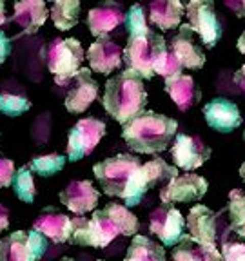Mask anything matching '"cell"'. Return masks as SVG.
Here are the masks:
<instances>
[{
	"mask_svg": "<svg viewBox=\"0 0 245 261\" xmlns=\"http://www.w3.org/2000/svg\"><path fill=\"white\" fill-rule=\"evenodd\" d=\"M178 122L171 116L158 114L155 111H143L138 116L124 123L122 138L135 152L156 154L171 145L176 136Z\"/></svg>",
	"mask_w": 245,
	"mask_h": 261,
	"instance_id": "6da1fadb",
	"label": "cell"
},
{
	"mask_svg": "<svg viewBox=\"0 0 245 261\" xmlns=\"http://www.w3.org/2000/svg\"><path fill=\"white\" fill-rule=\"evenodd\" d=\"M102 103L111 118L124 125L145 109L147 91L143 80L131 69L109 78L104 89Z\"/></svg>",
	"mask_w": 245,
	"mask_h": 261,
	"instance_id": "7a4b0ae2",
	"label": "cell"
},
{
	"mask_svg": "<svg viewBox=\"0 0 245 261\" xmlns=\"http://www.w3.org/2000/svg\"><path fill=\"white\" fill-rule=\"evenodd\" d=\"M167 49L165 38L160 37V33H155L153 29L129 35L126 49H124L122 58L126 62L127 69L135 71L140 78L151 80L155 76V64L160 58V55Z\"/></svg>",
	"mask_w": 245,
	"mask_h": 261,
	"instance_id": "3957f363",
	"label": "cell"
},
{
	"mask_svg": "<svg viewBox=\"0 0 245 261\" xmlns=\"http://www.w3.org/2000/svg\"><path fill=\"white\" fill-rule=\"evenodd\" d=\"M142 165L140 158L131 154H116L113 158H106L93 165L94 178L100 181L102 191L107 196H116L122 198L126 194L127 184H129L131 176L138 171Z\"/></svg>",
	"mask_w": 245,
	"mask_h": 261,
	"instance_id": "277c9868",
	"label": "cell"
},
{
	"mask_svg": "<svg viewBox=\"0 0 245 261\" xmlns=\"http://www.w3.org/2000/svg\"><path fill=\"white\" fill-rule=\"evenodd\" d=\"M176 176H178V169L175 165H169L162 158L151 160L145 165H140L138 171L131 176L126 194H124V201H126L127 207H136V205H140V201L149 189L155 187V185L165 187Z\"/></svg>",
	"mask_w": 245,
	"mask_h": 261,
	"instance_id": "5b68a950",
	"label": "cell"
},
{
	"mask_svg": "<svg viewBox=\"0 0 245 261\" xmlns=\"http://www.w3.org/2000/svg\"><path fill=\"white\" fill-rule=\"evenodd\" d=\"M84 47L77 38H57L47 47V67L58 86H67L80 71Z\"/></svg>",
	"mask_w": 245,
	"mask_h": 261,
	"instance_id": "8992f818",
	"label": "cell"
},
{
	"mask_svg": "<svg viewBox=\"0 0 245 261\" xmlns=\"http://www.w3.org/2000/svg\"><path fill=\"white\" fill-rule=\"evenodd\" d=\"M73 220V234H71V243L80 245V247H94V249H104L114 238L118 236V230L111 223L109 218L104 214V211H94L93 218H71Z\"/></svg>",
	"mask_w": 245,
	"mask_h": 261,
	"instance_id": "52a82bcc",
	"label": "cell"
},
{
	"mask_svg": "<svg viewBox=\"0 0 245 261\" xmlns=\"http://www.w3.org/2000/svg\"><path fill=\"white\" fill-rule=\"evenodd\" d=\"M185 11L192 33H198L207 49L214 47L222 38V24L214 11V4L211 0H192L185 6Z\"/></svg>",
	"mask_w": 245,
	"mask_h": 261,
	"instance_id": "ba28073f",
	"label": "cell"
},
{
	"mask_svg": "<svg viewBox=\"0 0 245 261\" xmlns=\"http://www.w3.org/2000/svg\"><path fill=\"white\" fill-rule=\"evenodd\" d=\"M106 136V123L98 118H82L71 127L67 138V156L78 162L94 151L98 142Z\"/></svg>",
	"mask_w": 245,
	"mask_h": 261,
	"instance_id": "9c48e42d",
	"label": "cell"
},
{
	"mask_svg": "<svg viewBox=\"0 0 245 261\" xmlns=\"http://www.w3.org/2000/svg\"><path fill=\"white\" fill-rule=\"evenodd\" d=\"M207 187L209 184L204 176L191 174V172L178 174L160 191V201H162V205L200 201L207 192Z\"/></svg>",
	"mask_w": 245,
	"mask_h": 261,
	"instance_id": "30bf717a",
	"label": "cell"
},
{
	"mask_svg": "<svg viewBox=\"0 0 245 261\" xmlns=\"http://www.w3.org/2000/svg\"><path fill=\"white\" fill-rule=\"evenodd\" d=\"M149 228L165 247H175L185 234V220L173 205H160L149 216Z\"/></svg>",
	"mask_w": 245,
	"mask_h": 261,
	"instance_id": "8fae6325",
	"label": "cell"
},
{
	"mask_svg": "<svg viewBox=\"0 0 245 261\" xmlns=\"http://www.w3.org/2000/svg\"><path fill=\"white\" fill-rule=\"evenodd\" d=\"M175 163L184 171H194L202 167L211 158V149L205 145L204 140L191 135H176L175 145L171 149Z\"/></svg>",
	"mask_w": 245,
	"mask_h": 261,
	"instance_id": "7c38bea8",
	"label": "cell"
},
{
	"mask_svg": "<svg viewBox=\"0 0 245 261\" xmlns=\"http://www.w3.org/2000/svg\"><path fill=\"white\" fill-rule=\"evenodd\" d=\"M169 51L178 58L182 67L187 69H202L205 64V55L204 49L194 42V33H192L191 25L184 24L180 25L178 33L171 38V44L167 45Z\"/></svg>",
	"mask_w": 245,
	"mask_h": 261,
	"instance_id": "4fadbf2b",
	"label": "cell"
},
{
	"mask_svg": "<svg viewBox=\"0 0 245 261\" xmlns=\"http://www.w3.org/2000/svg\"><path fill=\"white\" fill-rule=\"evenodd\" d=\"M204 116L207 125L218 133H233L243 122L238 106L227 98H214L205 103Z\"/></svg>",
	"mask_w": 245,
	"mask_h": 261,
	"instance_id": "5bb4252c",
	"label": "cell"
},
{
	"mask_svg": "<svg viewBox=\"0 0 245 261\" xmlns=\"http://www.w3.org/2000/svg\"><path fill=\"white\" fill-rule=\"evenodd\" d=\"M98 96V82L91 76V69L82 67L73 78V86L65 96V109L69 113H84Z\"/></svg>",
	"mask_w": 245,
	"mask_h": 261,
	"instance_id": "9a60e30c",
	"label": "cell"
},
{
	"mask_svg": "<svg viewBox=\"0 0 245 261\" xmlns=\"http://www.w3.org/2000/svg\"><path fill=\"white\" fill-rule=\"evenodd\" d=\"M124 49L120 47L113 38L100 37L87 49V60L91 69L100 74H111L114 69H118L122 64Z\"/></svg>",
	"mask_w": 245,
	"mask_h": 261,
	"instance_id": "2e32d148",
	"label": "cell"
},
{
	"mask_svg": "<svg viewBox=\"0 0 245 261\" xmlns=\"http://www.w3.org/2000/svg\"><path fill=\"white\" fill-rule=\"evenodd\" d=\"M58 200L71 212L82 216L96 207L98 200H100V192L93 187L89 179H77V181H71L58 194Z\"/></svg>",
	"mask_w": 245,
	"mask_h": 261,
	"instance_id": "e0dca14e",
	"label": "cell"
},
{
	"mask_svg": "<svg viewBox=\"0 0 245 261\" xmlns=\"http://www.w3.org/2000/svg\"><path fill=\"white\" fill-rule=\"evenodd\" d=\"M187 227L189 236L198 243L212 245L216 247V236H218V214L212 212L205 205H194L189 211L187 216Z\"/></svg>",
	"mask_w": 245,
	"mask_h": 261,
	"instance_id": "ac0fdd59",
	"label": "cell"
},
{
	"mask_svg": "<svg viewBox=\"0 0 245 261\" xmlns=\"http://www.w3.org/2000/svg\"><path fill=\"white\" fill-rule=\"evenodd\" d=\"M124 16H126V13L120 4L104 2L87 13V28H89L93 37H107V33H111L122 24Z\"/></svg>",
	"mask_w": 245,
	"mask_h": 261,
	"instance_id": "d6986e66",
	"label": "cell"
},
{
	"mask_svg": "<svg viewBox=\"0 0 245 261\" xmlns=\"http://www.w3.org/2000/svg\"><path fill=\"white\" fill-rule=\"evenodd\" d=\"M33 228L40 232L42 236L53 240L55 243H65L71 240V234H73V220L67 214L55 212L49 208L37 218Z\"/></svg>",
	"mask_w": 245,
	"mask_h": 261,
	"instance_id": "ffe728a7",
	"label": "cell"
},
{
	"mask_svg": "<svg viewBox=\"0 0 245 261\" xmlns=\"http://www.w3.org/2000/svg\"><path fill=\"white\" fill-rule=\"evenodd\" d=\"M165 91L180 111H189L200 102L202 98L194 78L189 74H176V76L165 78Z\"/></svg>",
	"mask_w": 245,
	"mask_h": 261,
	"instance_id": "44dd1931",
	"label": "cell"
},
{
	"mask_svg": "<svg viewBox=\"0 0 245 261\" xmlns=\"http://www.w3.org/2000/svg\"><path fill=\"white\" fill-rule=\"evenodd\" d=\"M47 6L40 0H22L15 4L13 22L20 25L24 33H37L47 20Z\"/></svg>",
	"mask_w": 245,
	"mask_h": 261,
	"instance_id": "7402d4cb",
	"label": "cell"
},
{
	"mask_svg": "<svg viewBox=\"0 0 245 261\" xmlns=\"http://www.w3.org/2000/svg\"><path fill=\"white\" fill-rule=\"evenodd\" d=\"M40 256L29 243L26 230L11 232L8 238L0 240V261H38Z\"/></svg>",
	"mask_w": 245,
	"mask_h": 261,
	"instance_id": "603a6c76",
	"label": "cell"
},
{
	"mask_svg": "<svg viewBox=\"0 0 245 261\" xmlns=\"http://www.w3.org/2000/svg\"><path fill=\"white\" fill-rule=\"evenodd\" d=\"M173 261H222V254L216 247L198 243L189 234H184L173 247Z\"/></svg>",
	"mask_w": 245,
	"mask_h": 261,
	"instance_id": "cb8c5ba5",
	"label": "cell"
},
{
	"mask_svg": "<svg viewBox=\"0 0 245 261\" xmlns=\"http://www.w3.org/2000/svg\"><path fill=\"white\" fill-rule=\"evenodd\" d=\"M184 13L185 6L178 0H156L149 6V20L162 31H167L180 24Z\"/></svg>",
	"mask_w": 245,
	"mask_h": 261,
	"instance_id": "d4e9b609",
	"label": "cell"
},
{
	"mask_svg": "<svg viewBox=\"0 0 245 261\" xmlns=\"http://www.w3.org/2000/svg\"><path fill=\"white\" fill-rule=\"evenodd\" d=\"M124 261H167L165 259V250L160 243L153 241L147 236H133L127 254Z\"/></svg>",
	"mask_w": 245,
	"mask_h": 261,
	"instance_id": "484cf974",
	"label": "cell"
},
{
	"mask_svg": "<svg viewBox=\"0 0 245 261\" xmlns=\"http://www.w3.org/2000/svg\"><path fill=\"white\" fill-rule=\"evenodd\" d=\"M102 211L111 220V223L116 227L118 234H122V236H136L138 227H140L138 218H136L127 207H124V205H120V203H107Z\"/></svg>",
	"mask_w": 245,
	"mask_h": 261,
	"instance_id": "4316f807",
	"label": "cell"
},
{
	"mask_svg": "<svg viewBox=\"0 0 245 261\" xmlns=\"http://www.w3.org/2000/svg\"><path fill=\"white\" fill-rule=\"evenodd\" d=\"M49 15L60 31H69L80 20V2L78 0H57L51 4Z\"/></svg>",
	"mask_w": 245,
	"mask_h": 261,
	"instance_id": "83f0119b",
	"label": "cell"
},
{
	"mask_svg": "<svg viewBox=\"0 0 245 261\" xmlns=\"http://www.w3.org/2000/svg\"><path fill=\"white\" fill-rule=\"evenodd\" d=\"M229 221H231V230L238 236L245 238V194L240 189H233L229 192Z\"/></svg>",
	"mask_w": 245,
	"mask_h": 261,
	"instance_id": "f1b7e54d",
	"label": "cell"
},
{
	"mask_svg": "<svg viewBox=\"0 0 245 261\" xmlns=\"http://www.w3.org/2000/svg\"><path fill=\"white\" fill-rule=\"evenodd\" d=\"M13 191H15L16 198L24 203H33L35 196H37V187H35V179H33V172L28 165L20 167L15 172L13 178Z\"/></svg>",
	"mask_w": 245,
	"mask_h": 261,
	"instance_id": "f546056e",
	"label": "cell"
},
{
	"mask_svg": "<svg viewBox=\"0 0 245 261\" xmlns=\"http://www.w3.org/2000/svg\"><path fill=\"white\" fill-rule=\"evenodd\" d=\"M65 165V156L62 154H45V156H35L28 167L31 172H37L40 176H53L60 172Z\"/></svg>",
	"mask_w": 245,
	"mask_h": 261,
	"instance_id": "4dcf8cb0",
	"label": "cell"
},
{
	"mask_svg": "<svg viewBox=\"0 0 245 261\" xmlns=\"http://www.w3.org/2000/svg\"><path fill=\"white\" fill-rule=\"evenodd\" d=\"M31 109V102L26 96H18V94H9V93H0V113H4L6 116H20L26 111Z\"/></svg>",
	"mask_w": 245,
	"mask_h": 261,
	"instance_id": "1f68e13d",
	"label": "cell"
},
{
	"mask_svg": "<svg viewBox=\"0 0 245 261\" xmlns=\"http://www.w3.org/2000/svg\"><path fill=\"white\" fill-rule=\"evenodd\" d=\"M182 64L178 62V58L169 51V47L160 55V58L155 64V74H162L163 78L176 76V74H182Z\"/></svg>",
	"mask_w": 245,
	"mask_h": 261,
	"instance_id": "d6a6232c",
	"label": "cell"
},
{
	"mask_svg": "<svg viewBox=\"0 0 245 261\" xmlns=\"http://www.w3.org/2000/svg\"><path fill=\"white\" fill-rule=\"evenodd\" d=\"M124 24H126V29L129 35H136V33H142L149 29L145 20V11H143V8L140 4L131 6L129 11L124 16Z\"/></svg>",
	"mask_w": 245,
	"mask_h": 261,
	"instance_id": "836d02e7",
	"label": "cell"
},
{
	"mask_svg": "<svg viewBox=\"0 0 245 261\" xmlns=\"http://www.w3.org/2000/svg\"><path fill=\"white\" fill-rule=\"evenodd\" d=\"M222 261H245V243L236 240H224Z\"/></svg>",
	"mask_w": 245,
	"mask_h": 261,
	"instance_id": "e575fe53",
	"label": "cell"
},
{
	"mask_svg": "<svg viewBox=\"0 0 245 261\" xmlns=\"http://www.w3.org/2000/svg\"><path fill=\"white\" fill-rule=\"evenodd\" d=\"M15 165L11 160L0 156V187H9L15 178Z\"/></svg>",
	"mask_w": 245,
	"mask_h": 261,
	"instance_id": "d590c367",
	"label": "cell"
},
{
	"mask_svg": "<svg viewBox=\"0 0 245 261\" xmlns=\"http://www.w3.org/2000/svg\"><path fill=\"white\" fill-rule=\"evenodd\" d=\"M9 53H11V40H9L8 35L0 29V65L4 64L6 58L9 57Z\"/></svg>",
	"mask_w": 245,
	"mask_h": 261,
	"instance_id": "8d00e7d4",
	"label": "cell"
},
{
	"mask_svg": "<svg viewBox=\"0 0 245 261\" xmlns=\"http://www.w3.org/2000/svg\"><path fill=\"white\" fill-rule=\"evenodd\" d=\"M225 6H227L229 9H233V11L236 13V16H240V18L245 16V0H227Z\"/></svg>",
	"mask_w": 245,
	"mask_h": 261,
	"instance_id": "74e56055",
	"label": "cell"
},
{
	"mask_svg": "<svg viewBox=\"0 0 245 261\" xmlns=\"http://www.w3.org/2000/svg\"><path fill=\"white\" fill-rule=\"evenodd\" d=\"M234 84L240 87L241 93H245V64L241 65L236 73H234Z\"/></svg>",
	"mask_w": 245,
	"mask_h": 261,
	"instance_id": "f35d334b",
	"label": "cell"
},
{
	"mask_svg": "<svg viewBox=\"0 0 245 261\" xmlns=\"http://www.w3.org/2000/svg\"><path fill=\"white\" fill-rule=\"evenodd\" d=\"M9 227V212L4 205L0 203V232Z\"/></svg>",
	"mask_w": 245,
	"mask_h": 261,
	"instance_id": "ab89813d",
	"label": "cell"
},
{
	"mask_svg": "<svg viewBox=\"0 0 245 261\" xmlns=\"http://www.w3.org/2000/svg\"><path fill=\"white\" fill-rule=\"evenodd\" d=\"M236 45H238V51H240L241 55H245V31L240 35V38H238Z\"/></svg>",
	"mask_w": 245,
	"mask_h": 261,
	"instance_id": "60d3db41",
	"label": "cell"
},
{
	"mask_svg": "<svg viewBox=\"0 0 245 261\" xmlns=\"http://www.w3.org/2000/svg\"><path fill=\"white\" fill-rule=\"evenodd\" d=\"M6 8H4V2H0V25H4L6 24Z\"/></svg>",
	"mask_w": 245,
	"mask_h": 261,
	"instance_id": "b9f144b4",
	"label": "cell"
},
{
	"mask_svg": "<svg viewBox=\"0 0 245 261\" xmlns=\"http://www.w3.org/2000/svg\"><path fill=\"white\" fill-rule=\"evenodd\" d=\"M240 176H241V179L245 181V163H241V165H240Z\"/></svg>",
	"mask_w": 245,
	"mask_h": 261,
	"instance_id": "7bdbcfd3",
	"label": "cell"
},
{
	"mask_svg": "<svg viewBox=\"0 0 245 261\" xmlns=\"http://www.w3.org/2000/svg\"><path fill=\"white\" fill-rule=\"evenodd\" d=\"M60 261H75V259H73V257H62Z\"/></svg>",
	"mask_w": 245,
	"mask_h": 261,
	"instance_id": "ee69618b",
	"label": "cell"
},
{
	"mask_svg": "<svg viewBox=\"0 0 245 261\" xmlns=\"http://www.w3.org/2000/svg\"><path fill=\"white\" fill-rule=\"evenodd\" d=\"M98 261H104V259H98Z\"/></svg>",
	"mask_w": 245,
	"mask_h": 261,
	"instance_id": "f6af8a7d",
	"label": "cell"
},
{
	"mask_svg": "<svg viewBox=\"0 0 245 261\" xmlns=\"http://www.w3.org/2000/svg\"><path fill=\"white\" fill-rule=\"evenodd\" d=\"M243 140H245V135H243Z\"/></svg>",
	"mask_w": 245,
	"mask_h": 261,
	"instance_id": "bcb514c9",
	"label": "cell"
}]
</instances>
